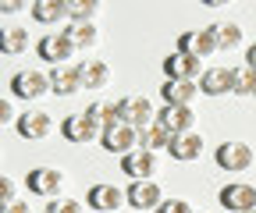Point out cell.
Returning <instances> with one entry per match:
<instances>
[{
    "instance_id": "cell-1",
    "label": "cell",
    "mask_w": 256,
    "mask_h": 213,
    "mask_svg": "<svg viewBox=\"0 0 256 213\" xmlns=\"http://www.w3.org/2000/svg\"><path fill=\"white\" fill-rule=\"evenodd\" d=\"M114 110H118V121H121V125H132L136 132L150 128L153 121H156V107H153V100H146V96H124V100L114 103Z\"/></svg>"
},
{
    "instance_id": "cell-2",
    "label": "cell",
    "mask_w": 256,
    "mask_h": 213,
    "mask_svg": "<svg viewBox=\"0 0 256 213\" xmlns=\"http://www.w3.org/2000/svg\"><path fill=\"white\" fill-rule=\"evenodd\" d=\"M25 189L32 196H43V199H60V192H64V171L60 167H32L25 174Z\"/></svg>"
},
{
    "instance_id": "cell-3",
    "label": "cell",
    "mask_w": 256,
    "mask_h": 213,
    "mask_svg": "<svg viewBox=\"0 0 256 213\" xmlns=\"http://www.w3.org/2000/svg\"><path fill=\"white\" fill-rule=\"evenodd\" d=\"M11 93L18 100H28L32 103V100H40V96L50 93V75H43L36 68H22V71L11 75Z\"/></svg>"
},
{
    "instance_id": "cell-4",
    "label": "cell",
    "mask_w": 256,
    "mask_h": 213,
    "mask_svg": "<svg viewBox=\"0 0 256 213\" xmlns=\"http://www.w3.org/2000/svg\"><path fill=\"white\" fill-rule=\"evenodd\" d=\"M100 146L107 149V153H114V157H128L132 149H139V132L132 125H121V121H118V125L104 128Z\"/></svg>"
},
{
    "instance_id": "cell-5",
    "label": "cell",
    "mask_w": 256,
    "mask_h": 213,
    "mask_svg": "<svg viewBox=\"0 0 256 213\" xmlns=\"http://www.w3.org/2000/svg\"><path fill=\"white\" fill-rule=\"evenodd\" d=\"M36 53L46 60V64L60 68V64H68V60H72L78 50H75V43L64 36V32H50V36H43V39L36 43Z\"/></svg>"
},
{
    "instance_id": "cell-6",
    "label": "cell",
    "mask_w": 256,
    "mask_h": 213,
    "mask_svg": "<svg viewBox=\"0 0 256 213\" xmlns=\"http://www.w3.org/2000/svg\"><path fill=\"white\" fill-rule=\"evenodd\" d=\"M214 160L220 171H249L252 167V146L249 142H220L214 149Z\"/></svg>"
},
{
    "instance_id": "cell-7",
    "label": "cell",
    "mask_w": 256,
    "mask_h": 213,
    "mask_svg": "<svg viewBox=\"0 0 256 213\" xmlns=\"http://www.w3.org/2000/svg\"><path fill=\"white\" fill-rule=\"evenodd\" d=\"M86 203L92 206V213H121V206L128 203V196H124V189L110 185V181H100V185L89 189Z\"/></svg>"
},
{
    "instance_id": "cell-8",
    "label": "cell",
    "mask_w": 256,
    "mask_h": 213,
    "mask_svg": "<svg viewBox=\"0 0 256 213\" xmlns=\"http://www.w3.org/2000/svg\"><path fill=\"white\" fill-rule=\"evenodd\" d=\"M164 75L168 82H200L203 78V60L200 57H185V53H171L164 57Z\"/></svg>"
},
{
    "instance_id": "cell-9",
    "label": "cell",
    "mask_w": 256,
    "mask_h": 213,
    "mask_svg": "<svg viewBox=\"0 0 256 213\" xmlns=\"http://www.w3.org/2000/svg\"><path fill=\"white\" fill-rule=\"evenodd\" d=\"M14 128H18V135H22L25 142H43V139L54 132V117L43 114V110H25V114H18Z\"/></svg>"
},
{
    "instance_id": "cell-10",
    "label": "cell",
    "mask_w": 256,
    "mask_h": 213,
    "mask_svg": "<svg viewBox=\"0 0 256 213\" xmlns=\"http://www.w3.org/2000/svg\"><path fill=\"white\" fill-rule=\"evenodd\" d=\"M217 199H220V206L228 210V213H249V210H256V189L246 185V181H232V185H224Z\"/></svg>"
},
{
    "instance_id": "cell-11",
    "label": "cell",
    "mask_w": 256,
    "mask_h": 213,
    "mask_svg": "<svg viewBox=\"0 0 256 213\" xmlns=\"http://www.w3.org/2000/svg\"><path fill=\"white\" fill-rule=\"evenodd\" d=\"M156 125H164L171 135L196 132V110L192 107H160L156 110Z\"/></svg>"
},
{
    "instance_id": "cell-12",
    "label": "cell",
    "mask_w": 256,
    "mask_h": 213,
    "mask_svg": "<svg viewBox=\"0 0 256 213\" xmlns=\"http://www.w3.org/2000/svg\"><path fill=\"white\" fill-rule=\"evenodd\" d=\"M121 171L132 178V181H153V171H156V153L150 149H132L128 157H121Z\"/></svg>"
},
{
    "instance_id": "cell-13",
    "label": "cell",
    "mask_w": 256,
    "mask_h": 213,
    "mask_svg": "<svg viewBox=\"0 0 256 213\" xmlns=\"http://www.w3.org/2000/svg\"><path fill=\"white\" fill-rule=\"evenodd\" d=\"M60 135L68 139V142H78V146H86V142H96L104 132L92 125V121L86 117V114H68L60 121Z\"/></svg>"
},
{
    "instance_id": "cell-14",
    "label": "cell",
    "mask_w": 256,
    "mask_h": 213,
    "mask_svg": "<svg viewBox=\"0 0 256 213\" xmlns=\"http://www.w3.org/2000/svg\"><path fill=\"white\" fill-rule=\"evenodd\" d=\"M124 196H128V206L132 210H156L164 203V189L156 185V178L153 181H132Z\"/></svg>"
},
{
    "instance_id": "cell-15",
    "label": "cell",
    "mask_w": 256,
    "mask_h": 213,
    "mask_svg": "<svg viewBox=\"0 0 256 213\" xmlns=\"http://www.w3.org/2000/svg\"><path fill=\"white\" fill-rule=\"evenodd\" d=\"M168 153L178 160V164H192L206 153V139L200 132H185V135H174V142L168 146Z\"/></svg>"
},
{
    "instance_id": "cell-16",
    "label": "cell",
    "mask_w": 256,
    "mask_h": 213,
    "mask_svg": "<svg viewBox=\"0 0 256 213\" xmlns=\"http://www.w3.org/2000/svg\"><path fill=\"white\" fill-rule=\"evenodd\" d=\"M217 50V43H214V36L206 32V28H185V32L178 36V53H185V57H206V53H214Z\"/></svg>"
},
{
    "instance_id": "cell-17",
    "label": "cell",
    "mask_w": 256,
    "mask_h": 213,
    "mask_svg": "<svg viewBox=\"0 0 256 213\" xmlns=\"http://www.w3.org/2000/svg\"><path fill=\"white\" fill-rule=\"evenodd\" d=\"M196 96H200V82H164L160 85L164 107H192Z\"/></svg>"
},
{
    "instance_id": "cell-18",
    "label": "cell",
    "mask_w": 256,
    "mask_h": 213,
    "mask_svg": "<svg viewBox=\"0 0 256 213\" xmlns=\"http://www.w3.org/2000/svg\"><path fill=\"white\" fill-rule=\"evenodd\" d=\"M82 89V75H78V64H60L50 71V93L57 96H75Z\"/></svg>"
},
{
    "instance_id": "cell-19",
    "label": "cell",
    "mask_w": 256,
    "mask_h": 213,
    "mask_svg": "<svg viewBox=\"0 0 256 213\" xmlns=\"http://www.w3.org/2000/svg\"><path fill=\"white\" fill-rule=\"evenodd\" d=\"M78 75H82V89H104V85H110V64L100 60V57L82 60Z\"/></svg>"
},
{
    "instance_id": "cell-20",
    "label": "cell",
    "mask_w": 256,
    "mask_h": 213,
    "mask_svg": "<svg viewBox=\"0 0 256 213\" xmlns=\"http://www.w3.org/2000/svg\"><path fill=\"white\" fill-rule=\"evenodd\" d=\"M200 93L203 96H228L232 93V68H210V71H203Z\"/></svg>"
},
{
    "instance_id": "cell-21",
    "label": "cell",
    "mask_w": 256,
    "mask_h": 213,
    "mask_svg": "<svg viewBox=\"0 0 256 213\" xmlns=\"http://www.w3.org/2000/svg\"><path fill=\"white\" fill-rule=\"evenodd\" d=\"M28 11L40 25H57V21L68 18V0H36Z\"/></svg>"
},
{
    "instance_id": "cell-22",
    "label": "cell",
    "mask_w": 256,
    "mask_h": 213,
    "mask_svg": "<svg viewBox=\"0 0 256 213\" xmlns=\"http://www.w3.org/2000/svg\"><path fill=\"white\" fill-rule=\"evenodd\" d=\"M64 36L75 43V50H92L100 43V25L96 21H72V28H64Z\"/></svg>"
},
{
    "instance_id": "cell-23",
    "label": "cell",
    "mask_w": 256,
    "mask_h": 213,
    "mask_svg": "<svg viewBox=\"0 0 256 213\" xmlns=\"http://www.w3.org/2000/svg\"><path fill=\"white\" fill-rule=\"evenodd\" d=\"M28 28H22V25H14V28H0V53L4 57H22L25 50H28Z\"/></svg>"
},
{
    "instance_id": "cell-24",
    "label": "cell",
    "mask_w": 256,
    "mask_h": 213,
    "mask_svg": "<svg viewBox=\"0 0 256 213\" xmlns=\"http://www.w3.org/2000/svg\"><path fill=\"white\" fill-rule=\"evenodd\" d=\"M206 32L214 36V43H217V50H235L238 43H242V28L235 25V21H217V25H210Z\"/></svg>"
},
{
    "instance_id": "cell-25",
    "label": "cell",
    "mask_w": 256,
    "mask_h": 213,
    "mask_svg": "<svg viewBox=\"0 0 256 213\" xmlns=\"http://www.w3.org/2000/svg\"><path fill=\"white\" fill-rule=\"evenodd\" d=\"M171 142H174V135H171L164 125H156V121H153L150 128H142V132H139V146H142V149H150V153H160V149H168Z\"/></svg>"
},
{
    "instance_id": "cell-26",
    "label": "cell",
    "mask_w": 256,
    "mask_h": 213,
    "mask_svg": "<svg viewBox=\"0 0 256 213\" xmlns=\"http://www.w3.org/2000/svg\"><path fill=\"white\" fill-rule=\"evenodd\" d=\"M232 93L235 96H256V71L249 64L232 68Z\"/></svg>"
},
{
    "instance_id": "cell-27",
    "label": "cell",
    "mask_w": 256,
    "mask_h": 213,
    "mask_svg": "<svg viewBox=\"0 0 256 213\" xmlns=\"http://www.w3.org/2000/svg\"><path fill=\"white\" fill-rule=\"evenodd\" d=\"M86 117H89L100 132L110 128V125H118V110H114V103H89V107H86Z\"/></svg>"
},
{
    "instance_id": "cell-28",
    "label": "cell",
    "mask_w": 256,
    "mask_h": 213,
    "mask_svg": "<svg viewBox=\"0 0 256 213\" xmlns=\"http://www.w3.org/2000/svg\"><path fill=\"white\" fill-rule=\"evenodd\" d=\"M96 14H100L96 0H68V18L72 21H92Z\"/></svg>"
},
{
    "instance_id": "cell-29",
    "label": "cell",
    "mask_w": 256,
    "mask_h": 213,
    "mask_svg": "<svg viewBox=\"0 0 256 213\" xmlns=\"http://www.w3.org/2000/svg\"><path fill=\"white\" fill-rule=\"evenodd\" d=\"M46 213H86V203L82 199H50V206H46Z\"/></svg>"
},
{
    "instance_id": "cell-30",
    "label": "cell",
    "mask_w": 256,
    "mask_h": 213,
    "mask_svg": "<svg viewBox=\"0 0 256 213\" xmlns=\"http://www.w3.org/2000/svg\"><path fill=\"white\" fill-rule=\"evenodd\" d=\"M156 213H196V210L188 206V199H164L156 206Z\"/></svg>"
},
{
    "instance_id": "cell-31",
    "label": "cell",
    "mask_w": 256,
    "mask_h": 213,
    "mask_svg": "<svg viewBox=\"0 0 256 213\" xmlns=\"http://www.w3.org/2000/svg\"><path fill=\"white\" fill-rule=\"evenodd\" d=\"M11 199H18V189H14V181H11V178L0 174V206L11 203Z\"/></svg>"
},
{
    "instance_id": "cell-32",
    "label": "cell",
    "mask_w": 256,
    "mask_h": 213,
    "mask_svg": "<svg viewBox=\"0 0 256 213\" xmlns=\"http://www.w3.org/2000/svg\"><path fill=\"white\" fill-rule=\"evenodd\" d=\"M14 107H11V100H0V128H8V125H14Z\"/></svg>"
},
{
    "instance_id": "cell-33",
    "label": "cell",
    "mask_w": 256,
    "mask_h": 213,
    "mask_svg": "<svg viewBox=\"0 0 256 213\" xmlns=\"http://www.w3.org/2000/svg\"><path fill=\"white\" fill-rule=\"evenodd\" d=\"M0 213H32V206H28L25 199H11V203L0 206Z\"/></svg>"
},
{
    "instance_id": "cell-34",
    "label": "cell",
    "mask_w": 256,
    "mask_h": 213,
    "mask_svg": "<svg viewBox=\"0 0 256 213\" xmlns=\"http://www.w3.org/2000/svg\"><path fill=\"white\" fill-rule=\"evenodd\" d=\"M25 11V0H4L0 4V14H22Z\"/></svg>"
},
{
    "instance_id": "cell-35",
    "label": "cell",
    "mask_w": 256,
    "mask_h": 213,
    "mask_svg": "<svg viewBox=\"0 0 256 213\" xmlns=\"http://www.w3.org/2000/svg\"><path fill=\"white\" fill-rule=\"evenodd\" d=\"M246 64L256 71V43H249V50H246Z\"/></svg>"
},
{
    "instance_id": "cell-36",
    "label": "cell",
    "mask_w": 256,
    "mask_h": 213,
    "mask_svg": "<svg viewBox=\"0 0 256 213\" xmlns=\"http://www.w3.org/2000/svg\"><path fill=\"white\" fill-rule=\"evenodd\" d=\"M249 213H256V210H249Z\"/></svg>"
},
{
    "instance_id": "cell-37",
    "label": "cell",
    "mask_w": 256,
    "mask_h": 213,
    "mask_svg": "<svg viewBox=\"0 0 256 213\" xmlns=\"http://www.w3.org/2000/svg\"><path fill=\"white\" fill-rule=\"evenodd\" d=\"M43 213H46V210H43Z\"/></svg>"
}]
</instances>
